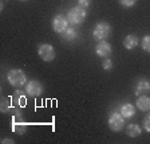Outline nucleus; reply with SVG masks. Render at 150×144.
Listing matches in <instances>:
<instances>
[{
    "mask_svg": "<svg viewBox=\"0 0 150 144\" xmlns=\"http://www.w3.org/2000/svg\"><path fill=\"white\" fill-rule=\"evenodd\" d=\"M146 92H150V82L146 78H141L135 85V94L139 96L141 93H146Z\"/></svg>",
    "mask_w": 150,
    "mask_h": 144,
    "instance_id": "nucleus-14",
    "label": "nucleus"
},
{
    "mask_svg": "<svg viewBox=\"0 0 150 144\" xmlns=\"http://www.w3.org/2000/svg\"><path fill=\"white\" fill-rule=\"evenodd\" d=\"M86 16H87V11L79 6L72 7L69 12H67V19H69L70 24H72V26L82 24L84 22Z\"/></svg>",
    "mask_w": 150,
    "mask_h": 144,
    "instance_id": "nucleus-3",
    "label": "nucleus"
},
{
    "mask_svg": "<svg viewBox=\"0 0 150 144\" xmlns=\"http://www.w3.org/2000/svg\"><path fill=\"white\" fill-rule=\"evenodd\" d=\"M111 51H112L111 44L106 41L98 42L97 47H95V53H97V55L100 57V58H109L110 54H111Z\"/></svg>",
    "mask_w": 150,
    "mask_h": 144,
    "instance_id": "nucleus-9",
    "label": "nucleus"
},
{
    "mask_svg": "<svg viewBox=\"0 0 150 144\" xmlns=\"http://www.w3.org/2000/svg\"><path fill=\"white\" fill-rule=\"evenodd\" d=\"M24 90L30 97H39L44 92V86L40 81L38 80H31L24 85Z\"/></svg>",
    "mask_w": 150,
    "mask_h": 144,
    "instance_id": "nucleus-6",
    "label": "nucleus"
},
{
    "mask_svg": "<svg viewBox=\"0 0 150 144\" xmlns=\"http://www.w3.org/2000/svg\"><path fill=\"white\" fill-rule=\"evenodd\" d=\"M102 69L103 70H111L112 69V62H111V59L110 58H105L103 59V62H102Z\"/></svg>",
    "mask_w": 150,
    "mask_h": 144,
    "instance_id": "nucleus-19",
    "label": "nucleus"
},
{
    "mask_svg": "<svg viewBox=\"0 0 150 144\" xmlns=\"http://www.w3.org/2000/svg\"><path fill=\"white\" fill-rule=\"evenodd\" d=\"M20 109H22V108L13 105L12 110H11V113H12L11 129H12L15 133H18V135H23V133H25V131H27V128H28V123L25 121V119H24V116H23V113H22Z\"/></svg>",
    "mask_w": 150,
    "mask_h": 144,
    "instance_id": "nucleus-1",
    "label": "nucleus"
},
{
    "mask_svg": "<svg viewBox=\"0 0 150 144\" xmlns=\"http://www.w3.org/2000/svg\"><path fill=\"white\" fill-rule=\"evenodd\" d=\"M6 143L13 144V140H12V139H9V138H6V139H3V140H1V144H6Z\"/></svg>",
    "mask_w": 150,
    "mask_h": 144,
    "instance_id": "nucleus-23",
    "label": "nucleus"
},
{
    "mask_svg": "<svg viewBox=\"0 0 150 144\" xmlns=\"http://www.w3.org/2000/svg\"><path fill=\"white\" fill-rule=\"evenodd\" d=\"M7 80L15 88H22L27 84V75L22 69H11L7 73Z\"/></svg>",
    "mask_w": 150,
    "mask_h": 144,
    "instance_id": "nucleus-2",
    "label": "nucleus"
},
{
    "mask_svg": "<svg viewBox=\"0 0 150 144\" xmlns=\"http://www.w3.org/2000/svg\"><path fill=\"white\" fill-rule=\"evenodd\" d=\"M20 1H28V0H20Z\"/></svg>",
    "mask_w": 150,
    "mask_h": 144,
    "instance_id": "nucleus-24",
    "label": "nucleus"
},
{
    "mask_svg": "<svg viewBox=\"0 0 150 144\" xmlns=\"http://www.w3.org/2000/svg\"><path fill=\"white\" fill-rule=\"evenodd\" d=\"M38 55L44 62H51V61L55 59L56 53H55V49H54L52 44L40 43L38 46Z\"/></svg>",
    "mask_w": 150,
    "mask_h": 144,
    "instance_id": "nucleus-5",
    "label": "nucleus"
},
{
    "mask_svg": "<svg viewBox=\"0 0 150 144\" xmlns=\"http://www.w3.org/2000/svg\"><path fill=\"white\" fill-rule=\"evenodd\" d=\"M69 19H67V16L62 15V14H58L56 16H54L52 22H51V26H52V30L55 32H58V34H63V32L69 28Z\"/></svg>",
    "mask_w": 150,
    "mask_h": 144,
    "instance_id": "nucleus-8",
    "label": "nucleus"
},
{
    "mask_svg": "<svg viewBox=\"0 0 150 144\" xmlns=\"http://www.w3.org/2000/svg\"><path fill=\"white\" fill-rule=\"evenodd\" d=\"M27 96L28 94L25 93V90H22V89H18L15 90V93L12 94V104L15 107L19 108H24L25 104H27Z\"/></svg>",
    "mask_w": 150,
    "mask_h": 144,
    "instance_id": "nucleus-10",
    "label": "nucleus"
},
{
    "mask_svg": "<svg viewBox=\"0 0 150 144\" xmlns=\"http://www.w3.org/2000/svg\"><path fill=\"white\" fill-rule=\"evenodd\" d=\"M119 112L122 113V116L125 119H130V117H133L135 115V107L131 102H125L121 105Z\"/></svg>",
    "mask_w": 150,
    "mask_h": 144,
    "instance_id": "nucleus-12",
    "label": "nucleus"
},
{
    "mask_svg": "<svg viewBox=\"0 0 150 144\" xmlns=\"http://www.w3.org/2000/svg\"><path fill=\"white\" fill-rule=\"evenodd\" d=\"M122 43H123V47H125L126 50H133V49H135L139 44V38L134 34H130L127 37H125Z\"/></svg>",
    "mask_w": 150,
    "mask_h": 144,
    "instance_id": "nucleus-11",
    "label": "nucleus"
},
{
    "mask_svg": "<svg viewBox=\"0 0 150 144\" xmlns=\"http://www.w3.org/2000/svg\"><path fill=\"white\" fill-rule=\"evenodd\" d=\"M135 108L141 110V112H149L150 110V97L147 96H141L137 98L135 102Z\"/></svg>",
    "mask_w": 150,
    "mask_h": 144,
    "instance_id": "nucleus-13",
    "label": "nucleus"
},
{
    "mask_svg": "<svg viewBox=\"0 0 150 144\" xmlns=\"http://www.w3.org/2000/svg\"><path fill=\"white\" fill-rule=\"evenodd\" d=\"M109 127L112 132H119L125 128V117L121 112H112L109 116Z\"/></svg>",
    "mask_w": 150,
    "mask_h": 144,
    "instance_id": "nucleus-7",
    "label": "nucleus"
},
{
    "mask_svg": "<svg viewBox=\"0 0 150 144\" xmlns=\"http://www.w3.org/2000/svg\"><path fill=\"white\" fill-rule=\"evenodd\" d=\"M141 133H142V129L138 124H129L126 127V135L129 138H138Z\"/></svg>",
    "mask_w": 150,
    "mask_h": 144,
    "instance_id": "nucleus-15",
    "label": "nucleus"
},
{
    "mask_svg": "<svg viewBox=\"0 0 150 144\" xmlns=\"http://www.w3.org/2000/svg\"><path fill=\"white\" fill-rule=\"evenodd\" d=\"M90 3H91V0H78V6L84 9L90 7Z\"/></svg>",
    "mask_w": 150,
    "mask_h": 144,
    "instance_id": "nucleus-22",
    "label": "nucleus"
},
{
    "mask_svg": "<svg viewBox=\"0 0 150 144\" xmlns=\"http://www.w3.org/2000/svg\"><path fill=\"white\" fill-rule=\"evenodd\" d=\"M144 129L146 132H150V110L144 119Z\"/></svg>",
    "mask_w": 150,
    "mask_h": 144,
    "instance_id": "nucleus-20",
    "label": "nucleus"
},
{
    "mask_svg": "<svg viewBox=\"0 0 150 144\" xmlns=\"http://www.w3.org/2000/svg\"><path fill=\"white\" fill-rule=\"evenodd\" d=\"M119 3H121V6L123 7H133L135 3H137V0H119Z\"/></svg>",
    "mask_w": 150,
    "mask_h": 144,
    "instance_id": "nucleus-21",
    "label": "nucleus"
},
{
    "mask_svg": "<svg viewBox=\"0 0 150 144\" xmlns=\"http://www.w3.org/2000/svg\"><path fill=\"white\" fill-rule=\"evenodd\" d=\"M63 38V41L66 42H72L78 38V31L75 30V27H69L63 34H60Z\"/></svg>",
    "mask_w": 150,
    "mask_h": 144,
    "instance_id": "nucleus-16",
    "label": "nucleus"
},
{
    "mask_svg": "<svg viewBox=\"0 0 150 144\" xmlns=\"http://www.w3.org/2000/svg\"><path fill=\"white\" fill-rule=\"evenodd\" d=\"M13 108L12 104V98L11 97H3L1 101H0V110L1 113H9Z\"/></svg>",
    "mask_w": 150,
    "mask_h": 144,
    "instance_id": "nucleus-17",
    "label": "nucleus"
},
{
    "mask_svg": "<svg viewBox=\"0 0 150 144\" xmlns=\"http://www.w3.org/2000/svg\"><path fill=\"white\" fill-rule=\"evenodd\" d=\"M110 34H111V27H110V24L106 22L97 23L95 27H94V30H93V37H94V39L98 42L105 41Z\"/></svg>",
    "mask_w": 150,
    "mask_h": 144,
    "instance_id": "nucleus-4",
    "label": "nucleus"
},
{
    "mask_svg": "<svg viewBox=\"0 0 150 144\" xmlns=\"http://www.w3.org/2000/svg\"><path fill=\"white\" fill-rule=\"evenodd\" d=\"M141 46H142V49H144L145 51L150 53V35H145V37L142 38V41H141Z\"/></svg>",
    "mask_w": 150,
    "mask_h": 144,
    "instance_id": "nucleus-18",
    "label": "nucleus"
}]
</instances>
